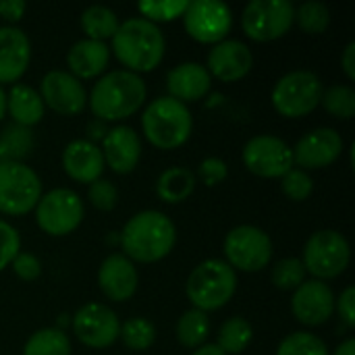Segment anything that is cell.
Listing matches in <instances>:
<instances>
[{
	"label": "cell",
	"instance_id": "cell-1",
	"mask_svg": "<svg viewBox=\"0 0 355 355\" xmlns=\"http://www.w3.org/2000/svg\"><path fill=\"white\" fill-rule=\"evenodd\" d=\"M175 241L177 229L173 220L158 210H144L133 214L121 233L125 256L131 262L135 260L141 264L158 262L168 256L175 248Z\"/></svg>",
	"mask_w": 355,
	"mask_h": 355
},
{
	"label": "cell",
	"instance_id": "cell-2",
	"mask_svg": "<svg viewBox=\"0 0 355 355\" xmlns=\"http://www.w3.org/2000/svg\"><path fill=\"white\" fill-rule=\"evenodd\" d=\"M146 81L127 69L100 77L89 94V108L98 121H121L135 114L146 102Z\"/></svg>",
	"mask_w": 355,
	"mask_h": 355
},
{
	"label": "cell",
	"instance_id": "cell-3",
	"mask_svg": "<svg viewBox=\"0 0 355 355\" xmlns=\"http://www.w3.org/2000/svg\"><path fill=\"white\" fill-rule=\"evenodd\" d=\"M164 35L158 25L135 17L119 25L112 35V52L131 73H148L164 58Z\"/></svg>",
	"mask_w": 355,
	"mask_h": 355
},
{
	"label": "cell",
	"instance_id": "cell-4",
	"mask_svg": "<svg viewBox=\"0 0 355 355\" xmlns=\"http://www.w3.org/2000/svg\"><path fill=\"white\" fill-rule=\"evenodd\" d=\"M141 127L152 146L158 150H175L189 139L193 119L187 104L162 96L148 104L141 114Z\"/></svg>",
	"mask_w": 355,
	"mask_h": 355
},
{
	"label": "cell",
	"instance_id": "cell-5",
	"mask_svg": "<svg viewBox=\"0 0 355 355\" xmlns=\"http://www.w3.org/2000/svg\"><path fill=\"white\" fill-rule=\"evenodd\" d=\"M237 289V275L225 260H204L198 264L185 285V293L189 302L200 312L220 310L231 302Z\"/></svg>",
	"mask_w": 355,
	"mask_h": 355
},
{
	"label": "cell",
	"instance_id": "cell-6",
	"mask_svg": "<svg viewBox=\"0 0 355 355\" xmlns=\"http://www.w3.org/2000/svg\"><path fill=\"white\" fill-rule=\"evenodd\" d=\"M352 250L347 239L333 229L316 231L304 245L302 264L316 281H329L343 275L349 266Z\"/></svg>",
	"mask_w": 355,
	"mask_h": 355
},
{
	"label": "cell",
	"instance_id": "cell-7",
	"mask_svg": "<svg viewBox=\"0 0 355 355\" xmlns=\"http://www.w3.org/2000/svg\"><path fill=\"white\" fill-rule=\"evenodd\" d=\"M322 98V81L312 71H291L272 87V106L281 116L302 119L316 110Z\"/></svg>",
	"mask_w": 355,
	"mask_h": 355
},
{
	"label": "cell",
	"instance_id": "cell-8",
	"mask_svg": "<svg viewBox=\"0 0 355 355\" xmlns=\"http://www.w3.org/2000/svg\"><path fill=\"white\" fill-rule=\"evenodd\" d=\"M42 198V181L23 162H0V214L31 212Z\"/></svg>",
	"mask_w": 355,
	"mask_h": 355
},
{
	"label": "cell",
	"instance_id": "cell-9",
	"mask_svg": "<svg viewBox=\"0 0 355 355\" xmlns=\"http://www.w3.org/2000/svg\"><path fill=\"white\" fill-rule=\"evenodd\" d=\"M225 258L233 270H264L272 260V241L262 229L254 225H239L225 237Z\"/></svg>",
	"mask_w": 355,
	"mask_h": 355
},
{
	"label": "cell",
	"instance_id": "cell-10",
	"mask_svg": "<svg viewBox=\"0 0 355 355\" xmlns=\"http://www.w3.org/2000/svg\"><path fill=\"white\" fill-rule=\"evenodd\" d=\"M295 21V6L287 0H252L241 15V27L256 42L283 37Z\"/></svg>",
	"mask_w": 355,
	"mask_h": 355
},
{
	"label": "cell",
	"instance_id": "cell-11",
	"mask_svg": "<svg viewBox=\"0 0 355 355\" xmlns=\"http://www.w3.org/2000/svg\"><path fill=\"white\" fill-rule=\"evenodd\" d=\"M83 220V202L71 189H52L44 193L35 206L37 227L52 237H64L73 233Z\"/></svg>",
	"mask_w": 355,
	"mask_h": 355
},
{
	"label": "cell",
	"instance_id": "cell-12",
	"mask_svg": "<svg viewBox=\"0 0 355 355\" xmlns=\"http://www.w3.org/2000/svg\"><path fill=\"white\" fill-rule=\"evenodd\" d=\"M183 25L189 37L200 44L223 42L233 27V12L225 2L216 0H193L187 2L183 12Z\"/></svg>",
	"mask_w": 355,
	"mask_h": 355
},
{
	"label": "cell",
	"instance_id": "cell-13",
	"mask_svg": "<svg viewBox=\"0 0 355 355\" xmlns=\"http://www.w3.org/2000/svg\"><path fill=\"white\" fill-rule=\"evenodd\" d=\"M243 164L262 179H281L293 168L291 148L275 135H256L243 146Z\"/></svg>",
	"mask_w": 355,
	"mask_h": 355
},
{
	"label": "cell",
	"instance_id": "cell-14",
	"mask_svg": "<svg viewBox=\"0 0 355 355\" xmlns=\"http://www.w3.org/2000/svg\"><path fill=\"white\" fill-rule=\"evenodd\" d=\"M75 337L89 349H106L110 347L121 333L119 316L102 306V304H87L79 308L71 320Z\"/></svg>",
	"mask_w": 355,
	"mask_h": 355
},
{
	"label": "cell",
	"instance_id": "cell-15",
	"mask_svg": "<svg viewBox=\"0 0 355 355\" xmlns=\"http://www.w3.org/2000/svg\"><path fill=\"white\" fill-rule=\"evenodd\" d=\"M42 100L54 112L73 116L87 106V92L83 83L69 71H48L42 79Z\"/></svg>",
	"mask_w": 355,
	"mask_h": 355
},
{
	"label": "cell",
	"instance_id": "cell-16",
	"mask_svg": "<svg viewBox=\"0 0 355 355\" xmlns=\"http://www.w3.org/2000/svg\"><path fill=\"white\" fill-rule=\"evenodd\" d=\"M293 152V164L302 166V171H316L331 166L343 152V139L341 135L331 127H318L310 133H306Z\"/></svg>",
	"mask_w": 355,
	"mask_h": 355
},
{
	"label": "cell",
	"instance_id": "cell-17",
	"mask_svg": "<svg viewBox=\"0 0 355 355\" xmlns=\"http://www.w3.org/2000/svg\"><path fill=\"white\" fill-rule=\"evenodd\" d=\"M254 67V54L250 46L239 40H223L212 46L206 58V71L225 83L243 79Z\"/></svg>",
	"mask_w": 355,
	"mask_h": 355
},
{
	"label": "cell",
	"instance_id": "cell-18",
	"mask_svg": "<svg viewBox=\"0 0 355 355\" xmlns=\"http://www.w3.org/2000/svg\"><path fill=\"white\" fill-rule=\"evenodd\" d=\"M291 310L302 324L320 327L335 312V295L331 287L322 281H304L293 293Z\"/></svg>",
	"mask_w": 355,
	"mask_h": 355
},
{
	"label": "cell",
	"instance_id": "cell-19",
	"mask_svg": "<svg viewBox=\"0 0 355 355\" xmlns=\"http://www.w3.org/2000/svg\"><path fill=\"white\" fill-rule=\"evenodd\" d=\"M100 150L104 156V164H108L119 175H127L137 166L141 158V139L135 129L119 125L106 131Z\"/></svg>",
	"mask_w": 355,
	"mask_h": 355
},
{
	"label": "cell",
	"instance_id": "cell-20",
	"mask_svg": "<svg viewBox=\"0 0 355 355\" xmlns=\"http://www.w3.org/2000/svg\"><path fill=\"white\" fill-rule=\"evenodd\" d=\"M137 268L125 254H110L98 272L100 291L112 302H127L137 291Z\"/></svg>",
	"mask_w": 355,
	"mask_h": 355
},
{
	"label": "cell",
	"instance_id": "cell-21",
	"mask_svg": "<svg viewBox=\"0 0 355 355\" xmlns=\"http://www.w3.org/2000/svg\"><path fill=\"white\" fill-rule=\"evenodd\" d=\"M31 60L29 37L19 27H0V83H15Z\"/></svg>",
	"mask_w": 355,
	"mask_h": 355
},
{
	"label": "cell",
	"instance_id": "cell-22",
	"mask_svg": "<svg viewBox=\"0 0 355 355\" xmlns=\"http://www.w3.org/2000/svg\"><path fill=\"white\" fill-rule=\"evenodd\" d=\"M62 166L73 181L89 185L100 179L106 164L102 150L96 144H92L89 139H75L67 144L62 152Z\"/></svg>",
	"mask_w": 355,
	"mask_h": 355
},
{
	"label": "cell",
	"instance_id": "cell-23",
	"mask_svg": "<svg viewBox=\"0 0 355 355\" xmlns=\"http://www.w3.org/2000/svg\"><path fill=\"white\" fill-rule=\"evenodd\" d=\"M212 85V77L200 62H181L166 75V89L171 98L187 104L202 100Z\"/></svg>",
	"mask_w": 355,
	"mask_h": 355
},
{
	"label": "cell",
	"instance_id": "cell-24",
	"mask_svg": "<svg viewBox=\"0 0 355 355\" xmlns=\"http://www.w3.org/2000/svg\"><path fill=\"white\" fill-rule=\"evenodd\" d=\"M110 60V48L106 42L96 40H79L71 46L67 54L69 73L77 79H92L108 67Z\"/></svg>",
	"mask_w": 355,
	"mask_h": 355
},
{
	"label": "cell",
	"instance_id": "cell-25",
	"mask_svg": "<svg viewBox=\"0 0 355 355\" xmlns=\"http://www.w3.org/2000/svg\"><path fill=\"white\" fill-rule=\"evenodd\" d=\"M6 110L15 125L31 129L44 119V100L31 85L15 83L6 96Z\"/></svg>",
	"mask_w": 355,
	"mask_h": 355
},
{
	"label": "cell",
	"instance_id": "cell-26",
	"mask_svg": "<svg viewBox=\"0 0 355 355\" xmlns=\"http://www.w3.org/2000/svg\"><path fill=\"white\" fill-rule=\"evenodd\" d=\"M196 189V175L189 168L173 166L166 168L156 183V193L166 204H181L185 202Z\"/></svg>",
	"mask_w": 355,
	"mask_h": 355
},
{
	"label": "cell",
	"instance_id": "cell-27",
	"mask_svg": "<svg viewBox=\"0 0 355 355\" xmlns=\"http://www.w3.org/2000/svg\"><path fill=\"white\" fill-rule=\"evenodd\" d=\"M119 25H121V21H119L116 12L108 6L94 4L81 12V29L87 35V40H96V42L112 40Z\"/></svg>",
	"mask_w": 355,
	"mask_h": 355
},
{
	"label": "cell",
	"instance_id": "cell-28",
	"mask_svg": "<svg viewBox=\"0 0 355 355\" xmlns=\"http://www.w3.org/2000/svg\"><path fill=\"white\" fill-rule=\"evenodd\" d=\"M33 150V133L21 125H8L0 133V162H23Z\"/></svg>",
	"mask_w": 355,
	"mask_h": 355
},
{
	"label": "cell",
	"instance_id": "cell-29",
	"mask_svg": "<svg viewBox=\"0 0 355 355\" xmlns=\"http://www.w3.org/2000/svg\"><path fill=\"white\" fill-rule=\"evenodd\" d=\"M252 337H254L252 324L241 316H233L218 329L216 347L225 355H237L248 349V345L252 343Z\"/></svg>",
	"mask_w": 355,
	"mask_h": 355
},
{
	"label": "cell",
	"instance_id": "cell-30",
	"mask_svg": "<svg viewBox=\"0 0 355 355\" xmlns=\"http://www.w3.org/2000/svg\"><path fill=\"white\" fill-rule=\"evenodd\" d=\"M210 333V320L200 310H187L177 322V339L187 349H198L206 343Z\"/></svg>",
	"mask_w": 355,
	"mask_h": 355
},
{
	"label": "cell",
	"instance_id": "cell-31",
	"mask_svg": "<svg viewBox=\"0 0 355 355\" xmlns=\"http://www.w3.org/2000/svg\"><path fill=\"white\" fill-rule=\"evenodd\" d=\"M23 355H71V341L62 329H40L27 339Z\"/></svg>",
	"mask_w": 355,
	"mask_h": 355
},
{
	"label": "cell",
	"instance_id": "cell-32",
	"mask_svg": "<svg viewBox=\"0 0 355 355\" xmlns=\"http://www.w3.org/2000/svg\"><path fill=\"white\" fill-rule=\"evenodd\" d=\"M119 337L133 352H146L156 341V327L148 318H129L121 324Z\"/></svg>",
	"mask_w": 355,
	"mask_h": 355
},
{
	"label": "cell",
	"instance_id": "cell-33",
	"mask_svg": "<svg viewBox=\"0 0 355 355\" xmlns=\"http://www.w3.org/2000/svg\"><path fill=\"white\" fill-rule=\"evenodd\" d=\"M300 25L302 31L310 33V35H318L324 33L329 23H331V12L327 8V4L322 2H304L295 8V21Z\"/></svg>",
	"mask_w": 355,
	"mask_h": 355
},
{
	"label": "cell",
	"instance_id": "cell-34",
	"mask_svg": "<svg viewBox=\"0 0 355 355\" xmlns=\"http://www.w3.org/2000/svg\"><path fill=\"white\" fill-rule=\"evenodd\" d=\"M320 104L337 119H352L355 114V89L349 85H331L322 89Z\"/></svg>",
	"mask_w": 355,
	"mask_h": 355
},
{
	"label": "cell",
	"instance_id": "cell-35",
	"mask_svg": "<svg viewBox=\"0 0 355 355\" xmlns=\"http://www.w3.org/2000/svg\"><path fill=\"white\" fill-rule=\"evenodd\" d=\"M277 355H331L327 343L312 333H291L277 349Z\"/></svg>",
	"mask_w": 355,
	"mask_h": 355
},
{
	"label": "cell",
	"instance_id": "cell-36",
	"mask_svg": "<svg viewBox=\"0 0 355 355\" xmlns=\"http://www.w3.org/2000/svg\"><path fill=\"white\" fill-rule=\"evenodd\" d=\"M270 281L283 291H295L306 281V268L300 258H283L272 266Z\"/></svg>",
	"mask_w": 355,
	"mask_h": 355
},
{
	"label": "cell",
	"instance_id": "cell-37",
	"mask_svg": "<svg viewBox=\"0 0 355 355\" xmlns=\"http://www.w3.org/2000/svg\"><path fill=\"white\" fill-rule=\"evenodd\" d=\"M187 8V0H162V2H139L137 10L144 15L141 19L150 23H166L183 17Z\"/></svg>",
	"mask_w": 355,
	"mask_h": 355
},
{
	"label": "cell",
	"instance_id": "cell-38",
	"mask_svg": "<svg viewBox=\"0 0 355 355\" xmlns=\"http://www.w3.org/2000/svg\"><path fill=\"white\" fill-rule=\"evenodd\" d=\"M281 189L283 193L293 202H304L312 196L314 183L312 177L302 168H291L285 177H281Z\"/></svg>",
	"mask_w": 355,
	"mask_h": 355
},
{
	"label": "cell",
	"instance_id": "cell-39",
	"mask_svg": "<svg viewBox=\"0 0 355 355\" xmlns=\"http://www.w3.org/2000/svg\"><path fill=\"white\" fill-rule=\"evenodd\" d=\"M87 200L94 208L102 210V212H110L116 206L119 200V191L114 187V183L106 181V179H98L94 183H89L87 187Z\"/></svg>",
	"mask_w": 355,
	"mask_h": 355
},
{
	"label": "cell",
	"instance_id": "cell-40",
	"mask_svg": "<svg viewBox=\"0 0 355 355\" xmlns=\"http://www.w3.org/2000/svg\"><path fill=\"white\" fill-rule=\"evenodd\" d=\"M19 252H21V237L17 229L6 220H0V272L15 260Z\"/></svg>",
	"mask_w": 355,
	"mask_h": 355
},
{
	"label": "cell",
	"instance_id": "cell-41",
	"mask_svg": "<svg viewBox=\"0 0 355 355\" xmlns=\"http://www.w3.org/2000/svg\"><path fill=\"white\" fill-rule=\"evenodd\" d=\"M198 175H200L202 183H206L208 187H214V185H218V183H223L227 179L229 166L220 158H206V160L200 162Z\"/></svg>",
	"mask_w": 355,
	"mask_h": 355
},
{
	"label": "cell",
	"instance_id": "cell-42",
	"mask_svg": "<svg viewBox=\"0 0 355 355\" xmlns=\"http://www.w3.org/2000/svg\"><path fill=\"white\" fill-rule=\"evenodd\" d=\"M10 266H12L15 275H17L21 281H27V283L35 281V279L42 275V264H40V260H37L33 254H27V252H19V254L15 256V260L10 262Z\"/></svg>",
	"mask_w": 355,
	"mask_h": 355
},
{
	"label": "cell",
	"instance_id": "cell-43",
	"mask_svg": "<svg viewBox=\"0 0 355 355\" xmlns=\"http://www.w3.org/2000/svg\"><path fill=\"white\" fill-rule=\"evenodd\" d=\"M335 308L339 310V316L343 318V322L347 327H355V289L347 287L341 295H339V304H335Z\"/></svg>",
	"mask_w": 355,
	"mask_h": 355
},
{
	"label": "cell",
	"instance_id": "cell-44",
	"mask_svg": "<svg viewBox=\"0 0 355 355\" xmlns=\"http://www.w3.org/2000/svg\"><path fill=\"white\" fill-rule=\"evenodd\" d=\"M25 8L27 4L23 0H0V17L10 23H17L23 17Z\"/></svg>",
	"mask_w": 355,
	"mask_h": 355
},
{
	"label": "cell",
	"instance_id": "cell-45",
	"mask_svg": "<svg viewBox=\"0 0 355 355\" xmlns=\"http://www.w3.org/2000/svg\"><path fill=\"white\" fill-rule=\"evenodd\" d=\"M341 64H343V71L347 75L349 81H355V42H349L343 50V56H341Z\"/></svg>",
	"mask_w": 355,
	"mask_h": 355
},
{
	"label": "cell",
	"instance_id": "cell-46",
	"mask_svg": "<svg viewBox=\"0 0 355 355\" xmlns=\"http://www.w3.org/2000/svg\"><path fill=\"white\" fill-rule=\"evenodd\" d=\"M87 135L92 137L89 141L94 144L96 139H104V135H106V125H104V121H92L89 125H87Z\"/></svg>",
	"mask_w": 355,
	"mask_h": 355
},
{
	"label": "cell",
	"instance_id": "cell-47",
	"mask_svg": "<svg viewBox=\"0 0 355 355\" xmlns=\"http://www.w3.org/2000/svg\"><path fill=\"white\" fill-rule=\"evenodd\" d=\"M333 355H355V341L354 339H347V341H343L337 349H335V354Z\"/></svg>",
	"mask_w": 355,
	"mask_h": 355
},
{
	"label": "cell",
	"instance_id": "cell-48",
	"mask_svg": "<svg viewBox=\"0 0 355 355\" xmlns=\"http://www.w3.org/2000/svg\"><path fill=\"white\" fill-rule=\"evenodd\" d=\"M191 355H225L216 345H210V343H204L202 347H198Z\"/></svg>",
	"mask_w": 355,
	"mask_h": 355
},
{
	"label": "cell",
	"instance_id": "cell-49",
	"mask_svg": "<svg viewBox=\"0 0 355 355\" xmlns=\"http://www.w3.org/2000/svg\"><path fill=\"white\" fill-rule=\"evenodd\" d=\"M4 114H6V92L0 85V121L4 119Z\"/></svg>",
	"mask_w": 355,
	"mask_h": 355
}]
</instances>
